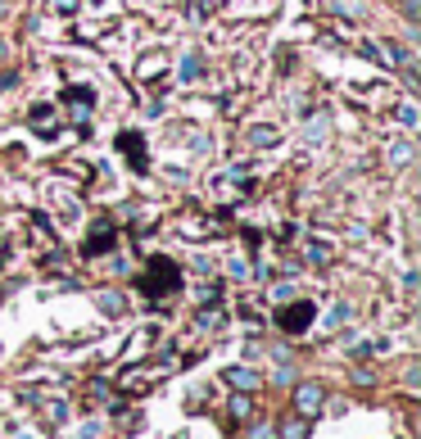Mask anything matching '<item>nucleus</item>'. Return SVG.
<instances>
[{
  "label": "nucleus",
  "instance_id": "f257e3e1",
  "mask_svg": "<svg viewBox=\"0 0 421 439\" xmlns=\"http://www.w3.org/2000/svg\"><path fill=\"white\" fill-rule=\"evenodd\" d=\"M181 286V272H177V263H168V259H150V276L141 281V290L150 299H159V295H172V290Z\"/></svg>",
  "mask_w": 421,
  "mask_h": 439
},
{
  "label": "nucleus",
  "instance_id": "f03ea898",
  "mask_svg": "<svg viewBox=\"0 0 421 439\" xmlns=\"http://www.w3.org/2000/svg\"><path fill=\"white\" fill-rule=\"evenodd\" d=\"M321 399H326V389L313 385V381H304L299 389H294V408H299V417H317V412H321Z\"/></svg>",
  "mask_w": 421,
  "mask_h": 439
},
{
  "label": "nucleus",
  "instance_id": "7ed1b4c3",
  "mask_svg": "<svg viewBox=\"0 0 421 439\" xmlns=\"http://www.w3.org/2000/svg\"><path fill=\"white\" fill-rule=\"evenodd\" d=\"M308 322H313V303H290V308L277 317V326H281V331H290V335H299Z\"/></svg>",
  "mask_w": 421,
  "mask_h": 439
},
{
  "label": "nucleus",
  "instance_id": "20e7f679",
  "mask_svg": "<svg viewBox=\"0 0 421 439\" xmlns=\"http://www.w3.org/2000/svg\"><path fill=\"white\" fill-rule=\"evenodd\" d=\"M118 150L132 158V168H145V141L136 136V131H122V136H118Z\"/></svg>",
  "mask_w": 421,
  "mask_h": 439
},
{
  "label": "nucleus",
  "instance_id": "39448f33",
  "mask_svg": "<svg viewBox=\"0 0 421 439\" xmlns=\"http://www.w3.org/2000/svg\"><path fill=\"white\" fill-rule=\"evenodd\" d=\"M245 141H250L254 150H272V145H281V131L277 127H250V131H245Z\"/></svg>",
  "mask_w": 421,
  "mask_h": 439
},
{
  "label": "nucleus",
  "instance_id": "423d86ee",
  "mask_svg": "<svg viewBox=\"0 0 421 439\" xmlns=\"http://www.w3.org/2000/svg\"><path fill=\"white\" fill-rule=\"evenodd\" d=\"M109 245H114V227H109V222H100V227L91 231V240H86V254L95 259V254H105Z\"/></svg>",
  "mask_w": 421,
  "mask_h": 439
},
{
  "label": "nucleus",
  "instance_id": "0eeeda50",
  "mask_svg": "<svg viewBox=\"0 0 421 439\" xmlns=\"http://www.w3.org/2000/svg\"><path fill=\"white\" fill-rule=\"evenodd\" d=\"M32 131H36V136H50V131H55V109L36 104L32 109Z\"/></svg>",
  "mask_w": 421,
  "mask_h": 439
},
{
  "label": "nucleus",
  "instance_id": "6e6552de",
  "mask_svg": "<svg viewBox=\"0 0 421 439\" xmlns=\"http://www.w3.org/2000/svg\"><path fill=\"white\" fill-rule=\"evenodd\" d=\"M227 385H236V389H258V372H250V367H227Z\"/></svg>",
  "mask_w": 421,
  "mask_h": 439
},
{
  "label": "nucleus",
  "instance_id": "1a4fd4ad",
  "mask_svg": "<svg viewBox=\"0 0 421 439\" xmlns=\"http://www.w3.org/2000/svg\"><path fill=\"white\" fill-rule=\"evenodd\" d=\"M100 308H105L109 317H118L122 308H127V299H122V295H114V290H105V295H100Z\"/></svg>",
  "mask_w": 421,
  "mask_h": 439
},
{
  "label": "nucleus",
  "instance_id": "9d476101",
  "mask_svg": "<svg viewBox=\"0 0 421 439\" xmlns=\"http://www.w3.org/2000/svg\"><path fill=\"white\" fill-rule=\"evenodd\" d=\"M281 439H308V421H304V417L286 421V426H281Z\"/></svg>",
  "mask_w": 421,
  "mask_h": 439
},
{
  "label": "nucleus",
  "instance_id": "9b49d317",
  "mask_svg": "<svg viewBox=\"0 0 421 439\" xmlns=\"http://www.w3.org/2000/svg\"><path fill=\"white\" fill-rule=\"evenodd\" d=\"M390 158H394V163H407V158H412V145H407V141L390 145Z\"/></svg>",
  "mask_w": 421,
  "mask_h": 439
},
{
  "label": "nucleus",
  "instance_id": "f8f14e48",
  "mask_svg": "<svg viewBox=\"0 0 421 439\" xmlns=\"http://www.w3.org/2000/svg\"><path fill=\"white\" fill-rule=\"evenodd\" d=\"M181 77L191 82V77H200V55H186V64H181Z\"/></svg>",
  "mask_w": 421,
  "mask_h": 439
},
{
  "label": "nucleus",
  "instance_id": "ddd939ff",
  "mask_svg": "<svg viewBox=\"0 0 421 439\" xmlns=\"http://www.w3.org/2000/svg\"><path fill=\"white\" fill-rule=\"evenodd\" d=\"M308 141H326V123H321V118H317V123H308Z\"/></svg>",
  "mask_w": 421,
  "mask_h": 439
},
{
  "label": "nucleus",
  "instance_id": "4468645a",
  "mask_svg": "<svg viewBox=\"0 0 421 439\" xmlns=\"http://www.w3.org/2000/svg\"><path fill=\"white\" fill-rule=\"evenodd\" d=\"M399 123H403V127H417V109H412V104L399 109Z\"/></svg>",
  "mask_w": 421,
  "mask_h": 439
},
{
  "label": "nucleus",
  "instance_id": "2eb2a0df",
  "mask_svg": "<svg viewBox=\"0 0 421 439\" xmlns=\"http://www.w3.org/2000/svg\"><path fill=\"white\" fill-rule=\"evenodd\" d=\"M231 412H236V417H250L254 408H250V399H236V403H231Z\"/></svg>",
  "mask_w": 421,
  "mask_h": 439
},
{
  "label": "nucleus",
  "instance_id": "dca6fc26",
  "mask_svg": "<svg viewBox=\"0 0 421 439\" xmlns=\"http://www.w3.org/2000/svg\"><path fill=\"white\" fill-rule=\"evenodd\" d=\"M308 259H313V263H326V245H308Z\"/></svg>",
  "mask_w": 421,
  "mask_h": 439
},
{
  "label": "nucleus",
  "instance_id": "f3484780",
  "mask_svg": "<svg viewBox=\"0 0 421 439\" xmlns=\"http://www.w3.org/2000/svg\"><path fill=\"white\" fill-rule=\"evenodd\" d=\"M231 276H250V263H245V259H231Z\"/></svg>",
  "mask_w": 421,
  "mask_h": 439
},
{
  "label": "nucleus",
  "instance_id": "a211bd4d",
  "mask_svg": "<svg viewBox=\"0 0 421 439\" xmlns=\"http://www.w3.org/2000/svg\"><path fill=\"white\" fill-rule=\"evenodd\" d=\"M403 14H407V18L417 23V14H421V5H417V0H403Z\"/></svg>",
  "mask_w": 421,
  "mask_h": 439
},
{
  "label": "nucleus",
  "instance_id": "6ab92c4d",
  "mask_svg": "<svg viewBox=\"0 0 421 439\" xmlns=\"http://www.w3.org/2000/svg\"><path fill=\"white\" fill-rule=\"evenodd\" d=\"M55 9H59V14H73V9H78V0H55Z\"/></svg>",
  "mask_w": 421,
  "mask_h": 439
},
{
  "label": "nucleus",
  "instance_id": "aec40b11",
  "mask_svg": "<svg viewBox=\"0 0 421 439\" xmlns=\"http://www.w3.org/2000/svg\"><path fill=\"white\" fill-rule=\"evenodd\" d=\"M5 9H9V0H0V18H5Z\"/></svg>",
  "mask_w": 421,
  "mask_h": 439
}]
</instances>
